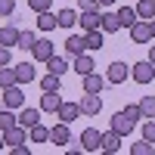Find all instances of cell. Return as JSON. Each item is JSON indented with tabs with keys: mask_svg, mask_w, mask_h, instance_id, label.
Instances as JSON below:
<instances>
[{
	"mask_svg": "<svg viewBox=\"0 0 155 155\" xmlns=\"http://www.w3.org/2000/svg\"><path fill=\"white\" fill-rule=\"evenodd\" d=\"M3 143H6V146H19V143H25V127L16 124V127H9V130H3Z\"/></svg>",
	"mask_w": 155,
	"mask_h": 155,
	"instance_id": "obj_22",
	"label": "cell"
},
{
	"mask_svg": "<svg viewBox=\"0 0 155 155\" xmlns=\"http://www.w3.org/2000/svg\"><path fill=\"white\" fill-rule=\"evenodd\" d=\"M3 106L6 109H22L25 106V93H22V84H12L3 90Z\"/></svg>",
	"mask_w": 155,
	"mask_h": 155,
	"instance_id": "obj_3",
	"label": "cell"
},
{
	"mask_svg": "<svg viewBox=\"0 0 155 155\" xmlns=\"http://www.w3.org/2000/svg\"><path fill=\"white\" fill-rule=\"evenodd\" d=\"M16 41H19V28H16V25H3V28H0V44L12 50Z\"/></svg>",
	"mask_w": 155,
	"mask_h": 155,
	"instance_id": "obj_23",
	"label": "cell"
},
{
	"mask_svg": "<svg viewBox=\"0 0 155 155\" xmlns=\"http://www.w3.org/2000/svg\"><path fill=\"white\" fill-rule=\"evenodd\" d=\"M9 152H12V155H31V149L25 146V143H19V146H9Z\"/></svg>",
	"mask_w": 155,
	"mask_h": 155,
	"instance_id": "obj_40",
	"label": "cell"
},
{
	"mask_svg": "<svg viewBox=\"0 0 155 155\" xmlns=\"http://www.w3.org/2000/svg\"><path fill=\"white\" fill-rule=\"evenodd\" d=\"M143 140L155 143V121H152V118H146V121H143Z\"/></svg>",
	"mask_w": 155,
	"mask_h": 155,
	"instance_id": "obj_35",
	"label": "cell"
},
{
	"mask_svg": "<svg viewBox=\"0 0 155 155\" xmlns=\"http://www.w3.org/2000/svg\"><path fill=\"white\" fill-rule=\"evenodd\" d=\"M96 68V62H93V56H87V53H81V56H74V74H90Z\"/></svg>",
	"mask_w": 155,
	"mask_h": 155,
	"instance_id": "obj_18",
	"label": "cell"
},
{
	"mask_svg": "<svg viewBox=\"0 0 155 155\" xmlns=\"http://www.w3.org/2000/svg\"><path fill=\"white\" fill-rule=\"evenodd\" d=\"M41 90H59V74H44L41 78Z\"/></svg>",
	"mask_w": 155,
	"mask_h": 155,
	"instance_id": "obj_33",
	"label": "cell"
},
{
	"mask_svg": "<svg viewBox=\"0 0 155 155\" xmlns=\"http://www.w3.org/2000/svg\"><path fill=\"white\" fill-rule=\"evenodd\" d=\"M16 121L25 127V130H28V127H34L37 121H41V109H25V106H22V112L16 115Z\"/></svg>",
	"mask_w": 155,
	"mask_h": 155,
	"instance_id": "obj_13",
	"label": "cell"
},
{
	"mask_svg": "<svg viewBox=\"0 0 155 155\" xmlns=\"http://www.w3.org/2000/svg\"><path fill=\"white\" fill-rule=\"evenodd\" d=\"M16 12V0H0V19H6Z\"/></svg>",
	"mask_w": 155,
	"mask_h": 155,
	"instance_id": "obj_36",
	"label": "cell"
},
{
	"mask_svg": "<svg viewBox=\"0 0 155 155\" xmlns=\"http://www.w3.org/2000/svg\"><path fill=\"white\" fill-rule=\"evenodd\" d=\"M65 53H68V56H81V53H87V41H84V37H78V34H71L68 41H65Z\"/></svg>",
	"mask_w": 155,
	"mask_h": 155,
	"instance_id": "obj_21",
	"label": "cell"
},
{
	"mask_svg": "<svg viewBox=\"0 0 155 155\" xmlns=\"http://www.w3.org/2000/svg\"><path fill=\"white\" fill-rule=\"evenodd\" d=\"M78 106H81V115H99L102 112V99H99V93H84Z\"/></svg>",
	"mask_w": 155,
	"mask_h": 155,
	"instance_id": "obj_5",
	"label": "cell"
},
{
	"mask_svg": "<svg viewBox=\"0 0 155 155\" xmlns=\"http://www.w3.org/2000/svg\"><path fill=\"white\" fill-rule=\"evenodd\" d=\"M149 34L155 37V19H149Z\"/></svg>",
	"mask_w": 155,
	"mask_h": 155,
	"instance_id": "obj_43",
	"label": "cell"
},
{
	"mask_svg": "<svg viewBox=\"0 0 155 155\" xmlns=\"http://www.w3.org/2000/svg\"><path fill=\"white\" fill-rule=\"evenodd\" d=\"M134 127H137V121H130L124 112H115V118H112V130H115V134L127 137V134H134Z\"/></svg>",
	"mask_w": 155,
	"mask_h": 155,
	"instance_id": "obj_9",
	"label": "cell"
},
{
	"mask_svg": "<svg viewBox=\"0 0 155 155\" xmlns=\"http://www.w3.org/2000/svg\"><path fill=\"white\" fill-rule=\"evenodd\" d=\"M99 12H102V9H87V12H81V16H78V25H81L84 31L99 28Z\"/></svg>",
	"mask_w": 155,
	"mask_h": 155,
	"instance_id": "obj_12",
	"label": "cell"
},
{
	"mask_svg": "<svg viewBox=\"0 0 155 155\" xmlns=\"http://www.w3.org/2000/svg\"><path fill=\"white\" fill-rule=\"evenodd\" d=\"M28 140L31 143H50V127H44L41 121H37L34 127H28Z\"/></svg>",
	"mask_w": 155,
	"mask_h": 155,
	"instance_id": "obj_24",
	"label": "cell"
},
{
	"mask_svg": "<svg viewBox=\"0 0 155 155\" xmlns=\"http://www.w3.org/2000/svg\"><path fill=\"white\" fill-rule=\"evenodd\" d=\"M3 65H9V47L0 44V68H3Z\"/></svg>",
	"mask_w": 155,
	"mask_h": 155,
	"instance_id": "obj_41",
	"label": "cell"
},
{
	"mask_svg": "<svg viewBox=\"0 0 155 155\" xmlns=\"http://www.w3.org/2000/svg\"><path fill=\"white\" fill-rule=\"evenodd\" d=\"M12 71H16V84H31L34 81V65L31 62H19Z\"/></svg>",
	"mask_w": 155,
	"mask_h": 155,
	"instance_id": "obj_19",
	"label": "cell"
},
{
	"mask_svg": "<svg viewBox=\"0 0 155 155\" xmlns=\"http://www.w3.org/2000/svg\"><path fill=\"white\" fill-rule=\"evenodd\" d=\"M56 115H59V121H65V124H71V121L78 118V115H81V106H78V102H62Z\"/></svg>",
	"mask_w": 155,
	"mask_h": 155,
	"instance_id": "obj_17",
	"label": "cell"
},
{
	"mask_svg": "<svg viewBox=\"0 0 155 155\" xmlns=\"http://www.w3.org/2000/svg\"><path fill=\"white\" fill-rule=\"evenodd\" d=\"M62 106V96H59V90H44V96H41V112H50V115H56Z\"/></svg>",
	"mask_w": 155,
	"mask_h": 155,
	"instance_id": "obj_7",
	"label": "cell"
},
{
	"mask_svg": "<svg viewBox=\"0 0 155 155\" xmlns=\"http://www.w3.org/2000/svg\"><path fill=\"white\" fill-rule=\"evenodd\" d=\"M115 16H118V22H121V28H130V25L137 22V9H134V6H121L118 12H115Z\"/></svg>",
	"mask_w": 155,
	"mask_h": 155,
	"instance_id": "obj_28",
	"label": "cell"
},
{
	"mask_svg": "<svg viewBox=\"0 0 155 155\" xmlns=\"http://www.w3.org/2000/svg\"><path fill=\"white\" fill-rule=\"evenodd\" d=\"M56 25H59V28H74V25H78V12L74 9H59L56 12Z\"/></svg>",
	"mask_w": 155,
	"mask_h": 155,
	"instance_id": "obj_25",
	"label": "cell"
},
{
	"mask_svg": "<svg viewBox=\"0 0 155 155\" xmlns=\"http://www.w3.org/2000/svg\"><path fill=\"white\" fill-rule=\"evenodd\" d=\"M28 6H31L34 12H47L50 6H53V0H28Z\"/></svg>",
	"mask_w": 155,
	"mask_h": 155,
	"instance_id": "obj_37",
	"label": "cell"
},
{
	"mask_svg": "<svg viewBox=\"0 0 155 155\" xmlns=\"http://www.w3.org/2000/svg\"><path fill=\"white\" fill-rule=\"evenodd\" d=\"M130 155H152V143H149V140L134 143V146H130Z\"/></svg>",
	"mask_w": 155,
	"mask_h": 155,
	"instance_id": "obj_34",
	"label": "cell"
},
{
	"mask_svg": "<svg viewBox=\"0 0 155 155\" xmlns=\"http://www.w3.org/2000/svg\"><path fill=\"white\" fill-rule=\"evenodd\" d=\"M34 41H37V34H34V31H19L16 47H19V50H31V47H34Z\"/></svg>",
	"mask_w": 155,
	"mask_h": 155,
	"instance_id": "obj_31",
	"label": "cell"
},
{
	"mask_svg": "<svg viewBox=\"0 0 155 155\" xmlns=\"http://www.w3.org/2000/svg\"><path fill=\"white\" fill-rule=\"evenodd\" d=\"M115 3V0H99V6H112Z\"/></svg>",
	"mask_w": 155,
	"mask_h": 155,
	"instance_id": "obj_44",
	"label": "cell"
},
{
	"mask_svg": "<svg viewBox=\"0 0 155 155\" xmlns=\"http://www.w3.org/2000/svg\"><path fill=\"white\" fill-rule=\"evenodd\" d=\"M127 78H130V65H124V62H112L109 71H106V81L109 84H124Z\"/></svg>",
	"mask_w": 155,
	"mask_h": 155,
	"instance_id": "obj_4",
	"label": "cell"
},
{
	"mask_svg": "<svg viewBox=\"0 0 155 155\" xmlns=\"http://www.w3.org/2000/svg\"><path fill=\"white\" fill-rule=\"evenodd\" d=\"M106 78L102 74H96V71H90V74H84V93H102L106 90Z\"/></svg>",
	"mask_w": 155,
	"mask_h": 155,
	"instance_id": "obj_11",
	"label": "cell"
},
{
	"mask_svg": "<svg viewBox=\"0 0 155 155\" xmlns=\"http://www.w3.org/2000/svg\"><path fill=\"white\" fill-rule=\"evenodd\" d=\"M130 78L137 84H152V78H155V65L149 59H143V62H137V65H130Z\"/></svg>",
	"mask_w": 155,
	"mask_h": 155,
	"instance_id": "obj_1",
	"label": "cell"
},
{
	"mask_svg": "<svg viewBox=\"0 0 155 155\" xmlns=\"http://www.w3.org/2000/svg\"><path fill=\"white\" fill-rule=\"evenodd\" d=\"M127 31H130V41H134V44H149V41H152V34H149V22H143V19H137Z\"/></svg>",
	"mask_w": 155,
	"mask_h": 155,
	"instance_id": "obj_6",
	"label": "cell"
},
{
	"mask_svg": "<svg viewBox=\"0 0 155 155\" xmlns=\"http://www.w3.org/2000/svg\"><path fill=\"white\" fill-rule=\"evenodd\" d=\"M121 112H124V115H127L130 121H140V118H143V112H140V106H124Z\"/></svg>",
	"mask_w": 155,
	"mask_h": 155,
	"instance_id": "obj_38",
	"label": "cell"
},
{
	"mask_svg": "<svg viewBox=\"0 0 155 155\" xmlns=\"http://www.w3.org/2000/svg\"><path fill=\"white\" fill-rule=\"evenodd\" d=\"M19 121H16V115H12V109H0V134H3V130H9V127H16Z\"/></svg>",
	"mask_w": 155,
	"mask_h": 155,
	"instance_id": "obj_29",
	"label": "cell"
},
{
	"mask_svg": "<svg viewBox=\"0 0 155 155\" xmlns=\"http://www.w3.org/2000/svg\"><path fill=\"white\" fill-rule=\"evenodd\" d=\"M44 65H47V71H50V74H59V78H62V74H65V71L71 68V65H68V59H62V56H56V53L50 56V59L44 62Z\"/></svg>",
	"mask_w": 155,
	"mask_h": 155,
	"instance_id": "obj_15",
	"label": "cell"
},
{
	"mask_svg": "<svg viewBox=\"0 0 155 155\" xmlns=\"http://www.w3.org/2000/svg\"><path fill=\"white\" fill-rule=\"evenodd\" d=\"M121 134H115V130H109V134H102V140H99V152H106V155H112V152H118L121 149Z\"/></svg>",
	"mask_w": 155,
	"mask_h": 155,
	"instance_id": "obj_10",
	"label": "cell"
},
{
	"mask_svg": "<svg viewBox=\"0 0 155 155\" xmlns=\"http://www.w3.org/2000/svg\"><path fill=\"white\" fill-rule=\"evenodd\" d=\"M37 28L47 31V34L53 31V28H59V25H56V12H50V9L47 12H37Z\"/></svg>",
	"mask_w": 155,
	"mask_h": 155,
	"instance_id": "obj_27",
	"label": "cell"
},
{
	"mask_svg": "<svg viewBox=\"0 0 155 155\" xmlns=\"http://www.w3.org/2000/svg\"><path fill=\"white\" fill-rule=\"evenodd\" d=\"M31 56H34L37 62H47L50 56H53V44H50L47 37H44V41H34V47H31Z\"/></svg>",
	"mask_w": 155,
	"mask_h": 155,
	"instance_id": "obj_14",
	"label": "cell"
},
{
	"mask_svg": "<svg viewBox=\"0 0 155 155\" xmlns=\"http://www.w3.org/2000/svg\"><path fill=\"white\" fill-rule=\"evenodd\" d=\"M50 143H53V146H62V149L71 143V130H68V124H65V121H59V124L50 127Z\"/></svg>",
	"mask_w": 155,
	"mask_h": 155,
	"instance_id": "obj_2",
	"label": "cell"
},
{
	"mask_svg": "<svg viewBox=\"0 0 155 155\" xmlns=\"http://www.w3.org/2000/svg\"><path fill=\"white\" fill-rule=\"evenodd\" d=\"M3 146H6V143H3V134H0V149H3Z\"/></svg>",
	"mask_w": 155,
	"mask_h": 155,
	"instance_id": "obj_45",
	"label": "cell"
},
{
	"mask_svg": "<svg viewBox=\"0 0 155 155\" xmlns=\"http://www.w3.org/2000/svg\"><path fill=\"white\" fill-rule=\"evenodd\" d=\"M137 106H140V112H143V118H155V96H143Z\"/></svg>",
	"mask_w": 155,
	"mask_h": 155,
	"instance_id": "obj_30",
	"label": "cell"
},
{
	"mask_svg": "<svg viewBox=\"0 0 155 155\" xmlns=\"http://www.w3.org/2000/svg\"><path fill=\"white\" fill-rule=\"evenodd\" d=\"M12 84H16V71H12L9 65H3V68H0V90H6Z\"/></svg>",
	"mask_w": 155,
	"mask_h": 155,
	"instance_id": "obj_32",
	"label": "cell"
},
{
	"mask_svg": "<svg viewBox=\"0 0 155 155\" xmlns=\"http://www.w3.org/2000/svg\"><path fill=\"white\" fill-rule=\"evenodd\" d=\"M149 62L155 65V44H152V50H149Z\"/></svg>",
	"mask_w": 155,
	"mask_h": 155,
	"instance_id": "obj_42",
	"label": "cell"
},
{
	"mask_svg": "<svg viewBox=\"0 0 155 155\" xmlns=\"http://www.w3.org/2000/svg\"><path fill=\"white\" fill-rule=\"evenodd\" d=\"M99 28L106 34H115V31H121V22H118L115 12H99Z\"/></svg>",
	"mask_w": 155,
	"mask_h": 155,
	"instance_id": "obj_16",
	"label": "cell"
},
{
	"mask_svg": "<svg viewBox=\"0 0 155 155\" xmlns=\"http://www.w3.org/2000/svg\"><path fill=\"white\" fill-rule=\"evenodd\" d=\"M84 41H87V50H102V44H106V31H102V28L84 31Z\"/></svg>",
	"mask_w": 155,
	"mask_h": 155,
	"instance_id": "obj_20",
	"label": "cell"
},
{
	"mask_svg": "<svg viewBox=\"0 0 155 155\" xmlns=\"http://www.w3.org/2000/svg\"><path fill=\"white\" fill-rule=\"evenodd\" d=\"M134 9H137V19H143V22L155 19V0H140Z\"/></svg>",
	"mask_w": 155,
	"mask_h": 155,
	"instance_id": "obj_26",
	"label": "cell"
},
{
	"mask_svg": "<svg viewBox=\"0 0 155 155\" xmlns=\"http://www.w3.org/2000/svg\"><path fill=\"white\" fill-rule=\"evenodd\" d=\"M81 3V12H87V9H99V0H78Z\"/></svg>",
	"mask_w": 155,
	"mask_h": 155,
	"instance_id": "obj_39",
	"label": "cell"
},
{
	"mask_svg": "<svg viewBox=\"0 0 155 155\" xmlns=\"http://www.w3.org/2000/svg\"><path fill=\"white\" fill-rule=\"evenodd\" d=\"M99 140H102V134L96 130V127H87V130L81 134V140H78V143L84 146V152H99Z\"/></svg>",
	"mask_w": 155,
	"mask_h": 155,
	"instance_id": "obj_8",
	"label": "cell"
}]
</instances>
